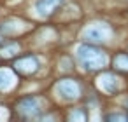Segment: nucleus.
Instances as JSON below:
<instances>
[{
  "mask_svg": "<svg viewBox=\"0 0 128 122\" xmlns=\"http://www.w3.org/2000/svg\"><path fill=\"white\" fill-rule=\"evenodd\" d=\"M77 58L86 70H100L107 65L105 52L90 44H82L77 47Z\"/></svg>",
  "mask_w": 128,
  "mask_h": 122,
  "instance_id": "f257e3e1",
  "label": "nucleus"
},
{
  "mask_svg": "<svg viewBox=\"0 0 128 122\" xmlns=\"http://www.w3.org/2000/svg\"><path fill=\"white\" fill-rule=\"evenodd\" d=\"M82 37H84L88 42L102 44V42H105V40L110 39V28H109L107 25H100V23H96V25L88 26V28L84 30V33H82Z\"/></svg>",
  "mask_w": 128,
  "mask_h": 122,
  "instance_id": "f03ea898",
  "label": "nucleus"
},
{
  "mask_svg": "<svg viewBox=\"0 0 128 122\" xmlns=\"http://www.w3.org/2000/svg\"><path fill=\"white\" fill-rule=\"evenodd\" d=\"M56 92H58V96L62 99L74 101V99L79 98V85L70 79H63V80H60L56 84Z\"/></svg>",
  "mask_w": 128,
  "mask_h": 122,
  "instance_id": "7ed1b4c3",
  "label": "nucleus"
},
{
  "mask_svg": "<svg viewBox=\"0 0 128 122\" xmlns=\"http://www.w3.org/2000/svg\"><path fill=\"white\" fill-rule=\"evenodd\" d=\"M18 112L25 117H35L39 112H40V99L30 96V98H25L18 103Z\"/></svg>",
  "mask_w": 128,
  "mask_h": 122,
  "instance_id": "20e7f679",
  "label": "nucleus"
},
{
  "mask_svg": "<svg viewBox=\"0 0 128 122\" xmlns=\"http://www.w3.org/2000/svg\"><path fill=\"white\" fill-rule=\"evenodd\" d=\"M37 66H39V61L34 56H25V58H21V59H18L14 63V70L20 72V73H23V75L34 73L37 70Z\"/></svg>",
  "mask_w": 128,
  "mask_h": 122,
  "instance_id": "39448f33",
  "label": "nucleus"
},
{
  "mask_svg": "<svg viewBox=\"0 0 128 122\" xmlns=\"http://www.w3.org/2000/svg\"><path fill=\"white\" fill-rule=\"evenodd\" d=\"M118 85H119L118 77L112 75V73H104V75L98 77V87H100L104 92H107V94L116 92V91H118Z\"/></svg>",
  "mask_w": 128,
  "mask_h": 122,
  "instance_id": "423d86ee",
  "label": "nucleus"
},
{
  "mask_svg": "<svg viewBox=\"0 0 128 122\" xmlns=\"http://www.w3.org/2000/svg\"><path fill=\"white\" fill-rule=\"evenodd\" d=\"M60 4H62V0H37L35 11H37L39 16H49Z\"/></svg>",
  "mask_w": 128,
  "mask_h": 122,
  "instance_id": "0eeeda50",
  "label": "nucleus"
},
{
  "mask_svg": "<svg viewBox=\"0 0 128 122\" xmlns=\"http://www.w3.org/2000/svg\"><path fill=\"white\" fill-rule=\"evenodd\" d=\"M14 84V75L11 70H0V91L9 89Z\"/></svg>",
  "mask_w": 128,
  "mask_h": 122,
  "instance_id": "6e6552de",
  "label": "nucleus"
},
{
  "mask_svg": "<svg viewBox=\"0 0 128 122\" xmlns=\"http://www.w3.org/2000/svg\"><path fill=\"white\" fill-rule=\"evenodd\" d=\"M114 66L118 70H123V72H128V54L126 52H121L114 58Z\"/></svg>",
  "mask_w": 128,
  "mask_h": 122,
  "instance_id": "1a4fd4ad",
  "label": "nucleus"
},
{
  "mask_svg": "<svg viewBox=\"0 0 128 122\" xmlns=\"http://www.w3.org/2000/svg\"><path fill=\"white\" fill-rule=\"evenodd\" d=\"M18 51H20V45L16 42H11L9 45H6L2 51H0V56L2 58H12V56L18 54Z\"/></svg>",
  "mask_w": 128,
  "mask_h": 122,
  "instance_id": "9d476101",
  "label": "nucleus"
},
{
  "mask_svg": "<svg viewBox=\"0 0 128 122\" xmlns=\"http://www.w3.org/2000/svg\"><path fill=\"white\" fill-rule=\"evenodd\" d=\"M105 120H121V122H124V120H128V115L126 113H109V115H105Z\"/></svg>",
  "mask_w": 128,
  "mask_h": 122,
  "instance_id": "9b49d317",
  "label": "nucleus"
},
{
  "mask_svg": "<svg viewBox=\"0 0 128 122\" xmlns=\"http://www.w3.org/2000/svg\"><path fill=\"white\" fill-rule=\"evenodd\" d=\"M84 119H86V115H84V112L81 108L70 112V120H84Z\"/></svg>",
  "mask_w": 128,
  "mask_h": 122,
  "instance_id": "f8f14e48",
  "label": "nucleus"
},
{
  "mask_svg": "<svg viewBox=\"0 0 128 122\" xmlns=\"http://www.w3.org/2000/svg\"><path fill=\"white\" fill-rule=\"evenodd\" d=\"M0 42H2V37H0Z\"/></svg>",
  "mask_w": 128,
  "mask_h": 122,
  "instance_id": "ddd939ff",
  "label": "nucleus"
}]
</instances>
